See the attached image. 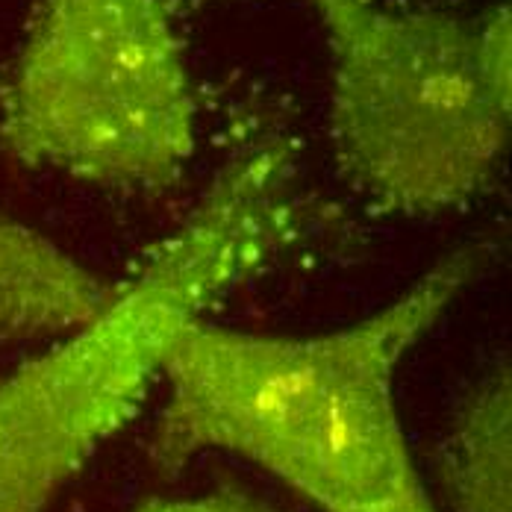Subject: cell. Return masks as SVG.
Wrapping results in <instances>:
<instances>
[{"label": "cell", "mask_w": 512, "mask_h": 512, "mask_svg": "<svg viewBox=\"0 0 512 512\" xmlns=\"http://www.w3.org/2000/svg\"><path fill=\"white\" fill-rule=\"evenodd\" d=\"M451 512H512V377L504 357L468 392L439 451Z\"/></svg>", "instance_id": "6"}, {"label": "cell", "mask_w": 512, "mask_h": 512, "mask_svg": "<svg viewBox=\"0 0 512 512\" xmlns=\"http://www.w3.org/2000/svg\"><path fill=\"white\" fill-rule=\"evenodd\" d=\"M280 251L271 215L209 186L151 259L0 380V512H48L162 380L180 333Z\"/></svg>", "instance_id": "2"}, {"label": "cell", "mask_w": 512, "mask_h": 512, "mask_svg": "<svg viewBox=\"0 0 512 512\" xmlns=\"http://www.w3.org/2000/svg\"><path fill=\"white\" fill-rule=\"evenodd\" d=\"M330 53V142L374 206L427 218L492 189L512 98L480 62L477 18L380 0H307Z\"/></svg>", "instance_id": "3"}, {"label": "cell", "mask_w": 512, "mask_h": 512, "mask_svg": "<svg viewBox=\"0 0 512 512\" xmlns=\"http://www.w3.org/2000/svg\"><path fill=\"white\" fill-rule=\"evenodd\" d=\"M115 283L0 206V348L86 321Z\"/></svg>", "instance_id": "5"}, {"label": "cell", "mask_w": 512, "mask_h": 512, "mask_svg": "<svg viewBox=\"0 0 512 512\" xmlns=\"http://www.w3.org/2000/svg\"><path fill=\"white\" fill-rule=\"evenodd\" d=\"M0 148L98 189H171L198 148V101L168 6L39 0L0 83Z\"/></svg>", "instance_id": "4"}, {"label": "cell", "mask_w": 512, "mask_h": 512, "mask_svg": "<svg viewBox=\"0 0 512 512\" xmlns=\"http://www.w3.org/2000/svg\"><path fill=\"white\" fill-rule=\"evenodd\" d=\"M136 512H280L268 501L256 498L242 489H212L201 495H183V498H154L145 501Z\"/></svg>", "instance_id": "7"}, {"label": "cell", "mask_w": 512, "mask_h": 512, "mask_svg": "<svg viewBox=\"0 0 512 512\" xmlns=\"http://www.w3.org/2000/svg\"><path fill=\"white\" fill-rule=\"evenodd\" d=\"M462 245L371 315L309 336L189 324L171 348L148 454L162 477L224 451L318 512H439L398 412V368L483 274Z\"/></svg>", "instance_id": "1"}]
</instances>
